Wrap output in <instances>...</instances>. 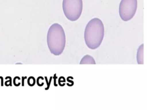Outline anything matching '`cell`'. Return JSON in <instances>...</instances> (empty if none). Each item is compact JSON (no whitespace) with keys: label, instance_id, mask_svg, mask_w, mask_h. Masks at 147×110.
<instances>
[{"label":"cell","instance_id":"1","mask_svg":"<svg viewBox=\"0 0 147 110\" xmlns=\"http://www.w3.org/2000/svg\"><path fill=\"white\" fill-rule=\"evenodd\" d=\"M105 34V28L102 21L94 18L91 19L87 24L84 38L87 47L91 49L98 48L101 44Z\"/></svg>","mask_w":147,"mask_h":110},{"label":"cell","instance_id":"2","mask_svg":"<svg viewBox=\"0 0 147 110\" xmlns=\"http://www.w3.org/2000/svg\"><path fill=\"white\" fill-rule=\"evenodd\" d=\"M47 41L48 47L52 54L55 56L60 55L65 48L66 39L64 30L60 24H52L48 29Z\"/></svg>","mask_w":147,"mask_h":110},{"label":"cell","instance_id":"3","mask_svg":"<svg viewBox=\"0 0 147 110\" xmlns=\"http://www.w3.org/2000/svg\"><path fill=\"white\" fill-rule=\"evenodd\" d=\"M63 10L65 17L71 21L78 20L83 10L82 0H63Z\"/></svg>","mask_w":147,"mask_h":110},{"label":"cell","instance_id":"4","mask_svg":"<svg viewBox=\"0 0 147 110\" xmlns=\"http://www.w3.org/2000/svg\"><path fill=\"white\" fill-rule=\"evenodd\" d=\"M137 8V0H121L119 6V14L124 21L133 18Z\"/></svg>","mask_w":147,"mask_h":110},{"label":"cell","instance_id":"5","mask_svg":"<svg viewBox=\"0 0 147 110\" xmlns=\"http://www.w3.org/2000/svg\"><path fill=\"white\" fill-rule=\"evenodd\" d=\"M137 61L140 65L144 64V44H141L138 48L137 52Z\"/></svg>","mask_w":147,"mask_h":110},{"label":"cell","instance_id":"6","mask_svg":"<svg viewBox=\"0 0 147 110\" xmlns=\"http://www.w3.org/2000/svg\"><path fill=\"white\" fill-rule=\"evenodd\" d=\"M95 61L94 58L90 55H85L82 58L80 61V64H95Z\"/></svg>","mask_w":147,"mask_h":110}]
</instances>
